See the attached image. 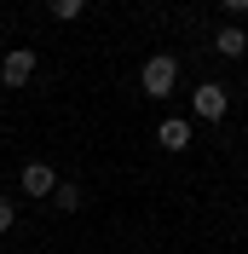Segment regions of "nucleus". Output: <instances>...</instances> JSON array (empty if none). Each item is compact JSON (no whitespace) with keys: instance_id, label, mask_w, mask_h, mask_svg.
<instances>
[{"instance_id":"nucleus-5","label":"nucleus","mask_w":248,"mask_h":254,"mask_svg":"<svg viewBox=\"0 0 248 254\" xmlns=\"http://www.w3.org/2000/svg\"><path fill=\"white\" fill-rule=\"evenodd\" d=\"M52 185H58V174H52L47 162H29L23 168V196H52Z\"/></svg>"},{"instance_id":"nucleus-10","label":"nucleus","mask_w":248,"mask_h":254,"mask_svg":"<svg viewBox=\"0 0 248 254\" xmlns=\"http://www.w3.org/2000/svg\"><path fill=\"white\" fill-rule=\"evenodd\" d=\"M219 6H225L231 17H243V12H248V0H219Z\"/></svg>"},{"instance_id":"nucleus-9","label":"nucleus","mask_w":248,"mask_h":254,"mask_svg":"<svg viewBox=\"0 0 248 254\" xmlns=\"http://www.w3.org/2000/svg\"><path fill=\"white\" fill-rule=\"evenodd\" d=\"M12 220H17V208L6 202V196H0V231H12Z\"/></svg>"},{"instance_id":"nucleus-3","label":"nucleus","mask_w":248,"mask_h":254,"mask_svg":"<svg viewBox=\"0 0 248 254\" xmlns=\"http://www.w3.org/2000/svg\"><path fill=\"white\" fill-rule=\"evenodd\" d=\"M35 64H41V58H35L29 47H12L6 58H0V87H29V81H35Z\"/></svg>"},{"instance_id":"nucleus-7","label":"nucleus","mask_w":248,"mask_h":254,"mask_svg":"<svg viewBox=\"0 0 248 254\" xmlns=\"http://www.w3.org/2000/svg\"><path fill=\"white\" fill-rule=\"evenodd\" d=\"M52 208H58V214H75L81 208V185H63L58 179V185H52Z\"/></svg>"},{"instance_id":"nucleus-8","label":"nucleus","mask_w":248,"mask_h":254,"mask_svg":"<svg viewBox=\"0 0 248 254\" xmlns=\"http://www.w3.org/2000/svg\"><path fill=\"white\" fill-rule=\"evenodd\" d=\"M81 12H87V0H52V17H58V23H75Z\"/></svg>"},{"instance_id":"nucleus-6","label":"nucleus","mask_w":248,"mask_h":254,"mask_svg":"<svg viewBox=\"0 0 248 254\" xmlns=\"http://www.w3.org/2000/svg\"><path fill=\"white\" fill-rule=\"evenodd\" d=\"M214 47H219V58H243V52H248V29H237V23H225V29L214 35Z\"/></svg>"},{"instance_id":"nucleus-4","label":"nucleus","mask_w":248,"mask_h":254,"mask_svg":"<svg viewBox=\"0 0 248 254\" xmlns=\"http://www.w3.org/2000/svg\"><path fill=\"white\" fill-rule=\"evenodd\" d=\"M156 139H162V150H190V122L185 116H168L156 127Z\"/></svg>"},{"instance_id":"nucleus-1","label":"nucleus","mask_w":248,"mask_h":254,"mask_svg":"<svg viewBox=\"0 0 248 254\" xmlns=\"http://www.w3.org/2000/svg\"><path fill=\"white\" fill-rule=\"evenodd\" d=\"M173 81H179V58H173V52H156V58H144V69H139L144 98H168V93H173Z\"/></svg>"},{"instance_id":"nucleus-2","label":"nucleus","mask_w":248,"mask_h":254,"mask_svg":"<svg viewBox=\"0 0 248 254\" xmlns=\"http://www.w3.org/2000/svg\"><path fill=\"white\" fill-rule=\"evenodd\" d=\"M190 110H196L202 122H225V110H231V93H225L219 81H202L196 93H190Z\"/></svg>"}]
</instances>
